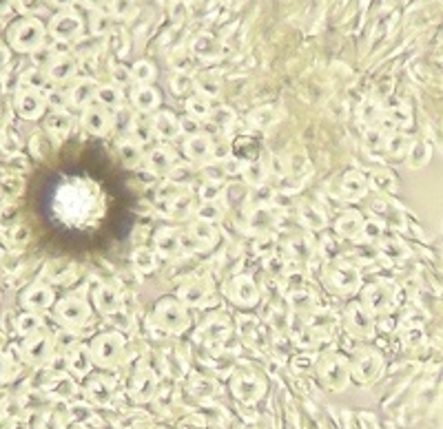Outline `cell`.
<instances>
[{
    "mask_svg": "<svg viewBox=\"0 0 443 429\" xmlns=\"http://www.w3.org/2000/svg\"><path fill=\"white\" fill-rule=\"evenodd\" d=\"M93 209V192L85 184H64L55 192V211L67 221H78L87 217Z\"/></svg>",
    "mask_w": 443,
    "mask_h": 429,
    "instance_id": "1",
    "label": "cell"
},
{
    "mask_svg": "<svg viewBox=\"0 0 443 429\" xmlns=\"http://www.w3.org/2000/svg\"><path fill=\"white\" fill-rule=\"evenodd\" d=\"M154 321L164 328L166 332H173V335H179L189 328V312L186 306L177 297H164L156 303L154 310Z\"/></svg>",
    "mask_w": 443,
    "mask_h": 429,
    "instance_id": "2",
    "label": "cell"
},
{
    "mask_svg": "<svg viewBox=\"0 0 443 429\" xmlns=\"http://www.w3.org/2000/svg\"><path fill=\"white\" fill-rule=\"evenodd\" d=\"M317 372H320L322 383L330 392H341V390H346V385H348L350 365H348V361H343L339 354L324 356L320 365H317Z\"/></svg>",
    "mask_w": 443,
    "mask_h": 429,
    "instance_id": "3",
    "label": "cell"
},
{
    "mask_svg": "<svg viewBox=\"0 0 443 429\" xmlns=\"http://www.w3.org/2000/svg\"><path fill=\"white\" fill-rule=\"evenodd\" d=\"M89 350L93 356V363H98L100 367H114L122 358L124 343L122 337L116 335V332H104V335H98L93 339Z\"/></svg>",
    "mask_w": 443,
    "mask_h": 429,
    "instance_id": "4",
    "label": "cell"
},
{
    "mask_svg": "<svg viewBox=\"0 0 443 429\" xmlns=\"http://www.w3.org/2000/svg\"><path fill=\"white\" fill-rule=\"evenodd\" d=\"M89 306L76 295H67L58 303H55V319H58L64 328H80L89 321Z\"/></svg>",
    "mask_w": 443,
    "mask_h": 429,
    "instance_id": "5",
    "label": "cell"
},
{
    "mask_svg": "<svg viewBox=\"0 0 443 429\" xmlns=\"http://www.w3.org/2000/svg\"><path fill=\"white\" fill-rule=\"evenodd\" d=\"M20 350H22L25 361H29L34 365H43L53 354V341L47 335H43V332H36V335H29L22 341Z\"/></svg>",
    "mask_w": 443,
    "mask_h": 429,
    "instance_id": "6",
    "label": "cell"
},
{
    "mask_svg": "<svg viewBox=\"0 0 443 429\" xmlns=\"http://www.w3.org/2000/svg\"><path fill=\"white\" fill-rule=\"evenodd\" d=\"M82 127H85L89 133L93 135H107L111 129H114V115L111 111L100 106V104H89L87 108H82Z\"/></svg>",
    "mask_w": 443,
    "mask_h": 429,
    "instance_id": "7",
    "label": "cell"
},
{
    "mask_svg": "<svg viewBox=\"0 0 443 429\" xmlns=\"http://www.w3.org/2000/svg\"><path fill=\"white\" fill-rule=\"evenodd\" d=\"M47 108V98L36 89H22L16 95V111L25 120H38Z\"/></svg>",
    "mask_w": 443,
    "mask_h": 429,
    "instance_id": "8",
    "label": "cell"
},
{
    "mask_svg": "<svg viewBox=\"0 0 443 429\" xmlns=\"http://www.w3.org/2000/svg\"><path fill=\"white\" fill-rule=\"evenodd\" d=\"M20 301L22 306L27 308V312H45L47 308L53 306V290L45 283H36V286H29L25 290V293L20 295Z\"/></svg>",
    "mask_w": 443,
    "mask_h": 429,
    "instance_id": "9",
    "label": "cell"
},
{
    "mask_svg": "<svg viewBox=\"0 0 443 429\" xmlns=\"http://www.w3.org/2000/svg\"><path fill=\"white\" fill-rule=\"evenodd\" d=\"M377 372H379V354L370 352V350H362L355 354L353 363H350V374L359 383H368L370 379H375Z\"/></svg>",
    "mask_w": 443,
    "mask_h": 429,
    "instance_id": "10",
    "label": "cell"
},
{
    "mask_svg": "<svg viewBox=\"0 0 443 429\" xmlns=\"http://www.w3.org/2000/svg\"><path fill=\"white\" fill-rule=\"evenodd\" d=\"M229 295L235 303H240V306H255L259 301V290L251 276H246V274L235 276L229 286Z\"/></svg>",
    "mask_w": 443,
    "mask_h": 429,
    "instance_id": "11",
    "label": "cell"
},
{
    "mask_svg": "<svg viewBox=\"0 0 443 429\" xmlns=\"http://www.w3.org/2000/svg\"><path fill=\"white\" fill-rule=\"evenodd\" d=\"M11 43L20 51H29L43 43V27L36 22H22L11 31Z\"/></svg>",
    "mask_w": 443,
    "mask_h": 429,
    "instance_id": "12",
    "label": "cell"
},
{
    "mask_svg": "<svg viewBox=\"0 0 443 429\" xmlns=\"http://www.w3.org/2000/svg\"><path fill=\"white\" fill-rule=\"evenodd\" d=\"M346 325L357 337H366L372 330V316L370 310H366L364 303H350L346 310Z\"/></svg>",
    "mask_w": 443,
    "mask_h": 429,
    "instance_id": "13",
    "label": "cell"
},
{
    "mask_svg": "<svg viewBox=\"0 0 443 429\" xmlns=\"http://www.w3.org/2000/svg\"><path fill=\"white\" fill-rule=\"evenodd\" d=\"M328 283L337 290V293H353V290L359 288V274L353 266L348 264H341V266H335L330 272H328Z\"/></svg>",
    "mask_w": 443,
    "mask_h": 429,
    "instance_id": "14",
    "label": "cell"
},
{
    "mask_svg": "<svg viewBox=\"0 0 443 429\" xmlns=\"http://www.w3.org/2000/svg\"><path fill=\"white\" fill-rule=\"evenodd\" d=\"M261 390H264V383L253 374H238L233 379V394L242 398L244 403L255 400L261 394Z\"/></svg>",
    "mask_w": 443,
    "mask_h": 429,
    "instance_id": "15",
    "label": "cell"
},
{
    "mask_svg": "<svg viewBox=\"0 0 443 429\" xmlns=\"http://www.w3.org/2000/svg\"><path fill=\"white\" fill-rule=\"evenodd\" d=\"M211 297V290L204 281H189L184 286H179L177 299L184 303V306H206V301Z\"/></svg>",
    "mask_w": 443,
    "mask_h": 429,
    "instance_id": "16",
    "label": "cell"
},
{
    "mask_svg": "<svg viewBox=\"0 0 443 429\" xmlns=\"http://www.w3.org/2000/svg\"><path fill=\"white\" fill-rule=\"evenodd\" d=\"M213 153V144H211V137L204 135V133H198V135H191L186 144H184V155L191 160V162H206L211 157Z\"/></svg>",
    "mask_w": 443,
    "mask_h": 429,
    "instance_id": "17",
    "label": "cell"
},
{
    "mask_svg": "<svg viewBox=\"0 0 443 429\" xmlns=\"http://www.w3.org/2000/svg\"><path fill=\"white\" fill-rule=\"evenodd\" d=\"M156 377L151 370H140L131 381V394L135 400H149L151 396L156 394Z\"/></svg>",
    "mask_w": 443,
    "mask_h": 429,
    "instance_id": "18",
    "label": "cell"
},
{
    "mask_svg": "<svg viewBox=\"0 0 443 429\" xmlns=\"http://www.w3.org/2000/svg\"><path fill=\"white\" fill-rule=\"evenodd\" d=\"M151 122H154L156 137H160V140H173V137L179 135V120L171 111H160Z\"/></svg>",
    "mask_w": 443,
    "mask_h": 429,
    "instance_id": "19",
    "label": "cell"
},
{
    "mask_svg": "<svg viewBox=\"0 0 443 429\" xmlns=\"http://www.w3.org/2000/svg\"><path fill=\"white\" fill-rule=\"evenodd\" d=\"M368 190L366 177L359 171H348L341 177V192L346 199H362Z\"/></svg>",
    "mask_w": 443,
    "mask_h": 429,
    "instance_id": "20",
    "label": "cell"
},
{
    "mask_svg": "<svg viewBox=\"0 0 443 429\" xmlns=\"http://www.w3.org/2000/svg\"><path fill=\"white\" fill-rule=\"evenodd\" d=\"M156 248H158V253L164 255V257L179 255L184 251V248H182V232H177V230H160L158 237H156Z\"/></svg>",
    "mask_w": 443,
    "mask_h": 429,
    "instance_id": "21",
    "label": "cell"
},
{
    "mask_svg": "<svg viewBox=\"0 0 443 429\" xmlns=\"http://www.w3.org/2000/svg\"><path fill=\"white\" fill-rule=\"evenodd\" d=\"M364 226H366L364 217L359 215V213H355V211H350V213H343V215L337 219L335 230L341 234V237L353 239V237H357V234H362V232H364Z\"/></svg>",
    "mask_w": 443,
    "mask_h": 429,
    "instance_id": "22",
    "label": "cell"
},
{
    "mask_svg": "<svg viewBox=\"0 0 443 429\" xmlns=\"http://www.w3.org/2000/svg\"><path fill=\"white\" fill-rule=\"evenodd\" d=\"M93 303H95V308H98L102 314H114L120 308L118 290L111 288V286H100L93 293Z\"/></svg>",
    "mask_w": 443,
    "mask_h": 429,
    "instance_id": "23",
    "label": "cell"
},
{
    "mask_svg": "<svg viewBox=\"0 0 443 429\" xmlns=\"http://www.w3.org/2000/svg\"><path fill=\"white\" fill-rule=\"evenodd\" d=\"M93 95H98V89H95V85L91 80H82L67 93V98H69V104H74L78 108H87L93 102Z\"/></svg>",
    "mask_w": 443,
    "mask_h": 429,
    "instance_id": "24",
    "label": "cell"
},
{
    "mask_svg": "<svg viewBox=\"0 0 443 429\" xmlns=\"http://www.w3.org/2000/svg\"><path fill=\"white\" fill-rule=\"evenodd\" d=\"M146 166L154 173L158 175H164V173H169L173 166H175V160H173V153L169 148H164V146H158L154 148L151 153L146 155Z\"/></svg>",
    "mask_w": 443,
    "mask_h": 429,
    "instance_id": "25",
    "label": "cell"
},
{
    "mask_svg": "<svg viewBox=\"0 0 443 429\" xmlns=\"http://www.w3.org/2000/svg\"><path fill=\"white\" fill-rule=\"evenodd\" d=\"M67 363H69V370H71L74 374H78V377L87 374V372L91 370V365H93L91 350L82 348V345H74V350H71V354H69Z\"/></svg>",
    "mask_w": 443,
    "mask_h": 429,
    "instance_id": "26",
    "label": "cell"
},
{
    "mask_svg": "<svg viewBox=\"0 0 443 429\" xmlns=\"http://www.w3.org/2000/svg\"><path fill=\"white\" fill-rule=\"evenodd\" d=\"M131 102L133 106L140 111V113H151V111H156L158 104H160V95L156 89H151V87H140V89H135L133 95H131Z\"/></svg>",
    "mask_w": 443,
    "mask_h": 429,
    "instance_id": "27",
    "label": "cell"
},
{
    "mask_svg": "<svg viewBox=\"0 0 443 429\" xmlns=\"http://www.w3.org/2000/svg\"><path fill=\"white\" fill-rule=\"evenodd\" d=\"M45 127H47L49 133H58V135L62 137V135H67L69 131H71V127H74V118L69 115L64 108H55L53 113L47 115Z\"/></svg>",
    "mask_w": 443,
    "mask_h": 429,
    "instance_id": "28",
    "label": "cell"
},
{
    "mask_svg": "<svg viewBox=\"0 0 443 429\" xmlns=\"http://www.w3.org/2000/svg\"><path fill=\"white\" fill-rule=\"evenodd\" d=\"M189 234H191V237L196 239L202 248L211 246V244L217 239V232L213 230V226L209 224V221H202V219H198L196 224H193V226L189 228Z\"/></svg>",
    "mask_w": 443,
    "mask_h": 429,
    "instance_id": "29",
    "label": "cell"
},
{
    "mask_svg": "<svg viewBox=\"0 0 443 429\" xmlns=\"http://www.w3.org/2000/svg\"><path fill=\"white\" fill-rule=\"evenodd\" d=\"M131 135H133V142L135 144H149L154 142L156 131H154V122H146V120H133V127H131Z\"/></svg>",
    "mask_w": 443,
    "mask_h": 429,
    "instance_id": "30",
    "label": "cell"
},
{
    "mask_svg": "<svg viewBox=\"0 0 443 429\" xmlns=\"http://www.w3.org/2000/svg\"><path fill=\"white\" fill-rule=\"evenodd\" d=\"M74 71H76L74 62H71V60H67V58H60V60H55V62L49 66L47 78L53 80V82H64V80H69V78L74 76Z\"/></svg>",
    "mask_w": 443,
    "mask_h": 429,
    "instance_id": "31",
    "label": "cell"
},
{
    "mask_svg": "<svg viewBox=\"0 0 443 429\" xmlns=\"http://www.w3.org/2000/svg\"><path fill=\"white\" fill-rule=\"evenodd\" d=\"M186 111H189V115L191 118H196L198 122L200 120H206V118H211V104L206 98H202V95H196V98H191L186 102Z\"/></svg>",
    "mask_w": 443,
    "mask_h": 429,
    "instance_id": "32",
    "label": "cell"
},
{
    "mask_svg": "<svg viewBox=\"0 0 443 429\" xmlns=\"http://www.w3.org/2000/svg\"><path fill=\"white\" fill-rule=\"evenodd\" d=\"M95 98H98L100 106H104L109 111H114L122 104V93L118 87H102V89H98V95H95Z\"/></svg>",
    "mask_w": 443,
    "mask_h": 429,
    "instance_id": "33",
    "label": "cell"
},
{
    "mask_svg": "<svg viewBox=\"0 0 443 429\" xmlns=\"http://www.w3.org/2000/svg\"><path fill=\"white\" fill-rule=\"evenodd\" d=\"M89 392L95 400H98V403H107V400L111 398V392H114V383H109L102 377H95L89 383Z\"/></svg>",
    "mask_w": 443,
    "mask_h": 429,
    "instance_id": "34",
    "label": "cell"
},
{
    "mask_svg": "<svg viewBox=\"0 0 443 429\" xmlns=\"http://www.w3.org/2000/svg\"><path fill=\"white\" fill-rule=\"evenodd\" d=\"M16 330L20 332V335H25V337L36 335V332L40 330V316L36 312L20 314L18 319H16Z\"/></svg>",
    "mask_w": 443,
    "mask_h": 429,
    "instance_id": "35",
    "label": "cell"
},
{
    "mask_svg": "<svg viewBox=\"0 0 443 429\" xmlns=\"http://www.w3.org/2000/svg\"><path fill=\"white\" fill-rule=\"evenodd\" d=\"M120 155L127 166H135L137 162H142V146L135 142H124L120 146Z\"/></svg>",
    "mask_w": 443,
    "mask_h": 429,
    "instance_id": "36",
    "label": "cell"
},
{
    "mask_svg": "<svg viewBox=\"0 0 443 429\" xmlns=\"http://www.w3.org/2000/svg\"><path fill=\"white\" fill-rule=\"evenodd\" d=\"M78 27H80L78 18H74V16H62V18H55L53 29H55V34H58L60 38H69V36H74L78 31Z\"/></svg>",
    "mask_w": 443,
    "mask_h": 429,
    "instance_id": "37",
    "label": "cell"
},
{
    "mask_svg": "<svg viewBox=\"0 0 443 429\" xmlns=\"http://www.w3.org/2000/svg\"><path fill=\"white\" fill-rule=\"evenodd\" d=\"M266 175H268V171H266V166L261 164V162H257V160H255V162H248V169H246L248 182L259 184V182H264Z\"/></svg>",
    "mask_w": 443,
    "mask_h": 429,
    "instance_id": "38",
    "label": "cell"
},
{
    "mask_svg": "<svg viewBox=\"0 0 443 429\" xmlns=\"http://www.w3.org/2000/svg\"><path fill=\"white\" fill-rule=\"evenodd\" d=\"M133 264L140 270H154L156 268V255L151 251H137L133 255Z\"/></svg>",
    "mask_w": 443,
    "mask_h": 429,
    "instance_id": "39",
    "label": "cell"
},
{
    "mask_svg": "<svg viewBox=\"0 0 443 429\" xmlns=\"http://www.w3.org/2000/svg\"><path fill=\"white\" fill-rule=\"evenodd\" d=\"M251 120L255 122V127L266 129V127H271V122L275 120V113H273L271 108H259V111H255V113L251 115Z\"/></svg>",
    "mask_w": 443,
    "mask_h": 429,
    "instance_id": "40",
    "label": "cell"
},
{
    "mask_svg": "<svg viewBox=\"0 0 443 429\" xmlns=\"http://www.w3.org/2000/svg\"><path fill=\"white\" fill-rule=\"evenodd\" d=\"M133 78H135L137 82H142V85H146L149 80H154V66H151V64H144V62L135 64V69H133Z\"/></svg>",
    "mask_w": 443,
    "mask_h": 429,
    "instance_id": "41",
    "label": "cell"
},
{
    "mask_svg": "<svg viewBox=\"0 0 443 429\" xmlns=\"http://www.w3.org/2000/svg\"><path fill=\"white\" fill-rule=\"evenodd\" d=\"M169 211L173 213V215H184V213H189L191 211V197H182V195H175L173 197V204L169 206Z\"/></svg>",
    "mask_w": 443,
    "mask_h": 429,
    "instance_id": "42",
    "label": "cell"
},
{
    "mask_svg": "<svg viewBox=\"0 0 443 429\" xmlns=\"http://www.w3.org/2000/svg\"><path fill=\"white\" fill-rule=\"evenodd\" d=\"M179 133H186L189 137L191 135H198L200 133V122L196 118H182L179 120Z\"/></svg>",
    "mask_w": 443,
    "mask_h": 429,
    "instance_id": "43",
    "label": "cell"
},
{
    "mask_svg": "<svg viewBox=\"0 0 443 429\" xmlns=\"http://www.w3.org/2000/svg\"><path fill=\"white\" fill-rule=\"evenodd\" d=\"M11 374H13V363H11V358H9V354L0 352V381L11 379Z\"/></svg>",
    "mask_w": 443,
    "mask_h": 429,
    "instance_id": "44",
    "label": "cell"
},
{
    "mask_svg": "<svg viewBox=\"0 0 443 429\" xmlns=\"http://www.w3.org/2000/svg\"><path fill=\"white\" fill-rule=\"evenodd\" d=\"M198 217H200L202 221H209V224H211V221L219 219V209H215V206L209 202V204H204L202 209L198 211Z\"/></svg>",
    "mask_w": 443,
    "mask_h": 429,
    "instance_id": "45",
    "label": "cell"
},
{
    "mask_svg": "<svg viewBox=\"0 0 443 429\" xmlns=\"http://www.w3.org/2000/svg\"><path fill=\"white\" fill-rule=\"evenodd\" d=\"M200 195L204 202H213L217 195H219V188H217V182H206V186L200 190Z\"/></svg>",
    "mask_w": 443,
    "mask_h": 429,
    "instance_id": "46",
    "label": "cell"
},
{
    "mask_svg": "<svg viewBox=\"0 0 443 429\" xmlns=\"http://www.w3.org/2000/svg\"><path fill=\"white\" fill-rule=\"evenodd\" d=\"M124 73H127L124 69H116V80L122 82V85H124V82H129V76H124Z\"/></svg>",
    "mask_w": 443,
    "mask_h": 429,
    "instance_id": "47",
    "label": "cell"
}]
</instances>
